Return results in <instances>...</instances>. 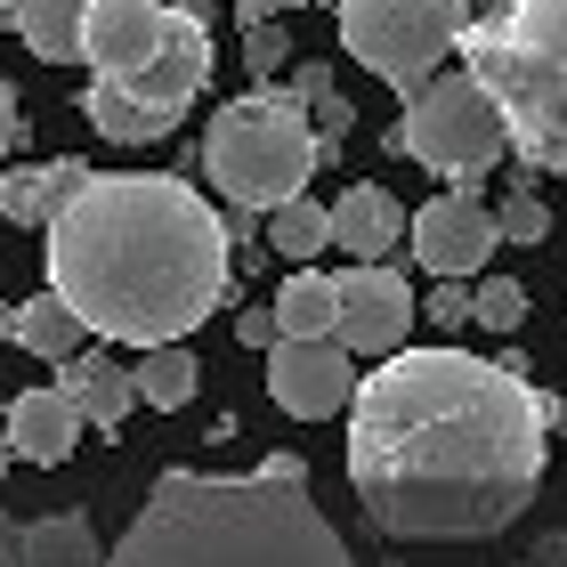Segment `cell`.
<instances>
[{"instance_id":"cell-1","label":"cell","mask_w":567,"mask_h":567,"mask_svg":"<svg viewBox=\"0 0 567 567\" xmlns=\"http://www.w3.org/2000/svg\"><path fill=\"white\" fill-rule=\"evenodd\" d=\"M559 405L519 357L398 349L349 398V486L398 544H486L544 486Z\"/></svg>"},{"instance_id":"cell-2","label":"cell","mask_w":567,"mask_h":567,"mask_svg":"<svg viewBox=\"0 0 567 567\" xmlns=\"http://www.w3.org/2000/svg\"><path fill=\"white\" fill-rule=\"evenodd\" d=\"M49 236V292L73 300L97 341L163 349L227 300V219L171 171H90V187L65 203Z\"/></svg>"},{"instance_id":"cell-3","label":"cell","mask_w":567,"mask_h":567,"mask_svg":"<svg viewBox=\"0 0 567 567\" xmlns=\"http://www.w3.org/2000/svg\"><path fill=\"white\" fill-rule=\"evenodd\" d=\"M106 567H357L308 495V462L268 454L260 471H163Z\"/></svg>"},{"instance_id":"cell-4","label":"cell","mask_w":567,"mask_h":567,"mask_svg":"<svg viewBox=\"0 0 567 567\" xmlns=\"http://www.w3.org/2000/svg\"><path fill=\"white\" fill-rule=\"evenodd\" d=\"M462 65L503 106L511 154L527 171L567 178V0H503L471 17Z\"/></svg>"},{"instance_id":"cell-5","label":"cell","mask_w":567,"mask_h":567,"mask_svg":"<svg viewBox=\"0 0 567 567\" xmlns=\"http://www.w3.org/2000/svg\"><path fill=\"white\" fill-rule=\"evenodd\" d=\"M317 163H324L317 114H308V97L276 90V82L227 97V106L212 114V131H203V178L251 219H268L276 203L308 195Z\"/></svg>"},{"instance_id":"cell-6","label":"cell","mask_w":567,"mask_h":567,"mask_svg":"<svg viewBox=\"0 0 567 567\" xmlns=\"http://www.w3.org/2000/svg\"><path fill=\"white\" fill-rule=\"evenodd\" d=\"M203 82H212V24H203V9H171L163 49H154L131 82H97L90 73L82 122L114 146H154V138H171L178 122H187Z\"/></svg>"},{"instance_id":"cell-7","label":"cell","mask_w":567,"mask_h":567,"mask_svg":"<svg viewBox=\"0 0 567 567\" xmlns=\"http://www.w3.org/2000/svg\"><path fill=\"white\" fill-rule=\"evenodd\" d=\"M332 17H341V49L398 97L446 73V58H462V33H471V0H332Z\"/></svg>"},{"instance_id":"cell-8","label":"cell","mask_w":567,"mask_h":567,"mask_svg":"<svg viewBox=\"0 0 567 567\" xmlns=\"http://www.w3.org/2000/svg\"><path fill=\"white\" fill-rule=\"evenodd\" d=\"M390 146L414 154L422 171L454 178V187H471V178H486L511 154V131H503V106L486 97V82L471 65H454V73H430L405 97V122L390 131Z\"/></svg>"},{"instance_id":"cell-9","label":"cell","mask_w":567,"mask_h":567,"mask_svg":"<svg viewBox=\"0 0 567 567\" xmlns=\"http://www.w3.org/2000/svg\"><path fill=\"white\" fill-rule=\"evenodd\" d=\"M268 398H276L292 422L349 414V398H357V357L332 341V332H284V341L268 349Z\"/></svg>"},{"instance_id":"cell-10","label":"cell","mask_w":567,"mask_h":567,"mask_svg":"<svg viewBox=\"0 0 567 567\" xmlns=\"http://www.w3.org/2000/svg\"><path fill=\"white\" fill-rule=\"evenodd\" d=\"M332 292H341L332 341L349 357H398L405 349V332H414V292H405V276L390 260H349L332 276Z\"/></svg>"},{"instance_id":"cell-11","label":"cell","mask_w":567,"mask_h":567,"mask_svg":"<svg viewBox=\"0 0 567 567\" xmlns=\"http://www.w3.org/2000/svg\"><path fill=\"white\" fill-rule=\"evenodd\" d=\"M405 244L430 276H486V251H503V219L471 187H446L405 219Z\"/></svg>"},{"instance_id":"cell-12","label":"cell","mask_w":567,"mask_h":567,"mask_svg":"<svg viewBox=\"0 0 567 567\" xmlns=\"http://www.w3.org/2000/svg\"><path fill=\"white\" fill-rule=\"evenodd\" d=\"M171 33V0H90L82 17V65L97 82H131V73L163 49Z\"/></svg>"},{"instance_id":"cell-13","label":"cell","mask_w":567,"mask_h":567,"mask_svg":"<svg viewBox=\"0 0 567 567\" xmlns=\"http://www.w3.org/2000/svg\"><path fill=\"white\" fill-rule=\"evenodd\" d=\"M82 430H90V414H82L65 390H24V398L9 405V454L41 462V471H58V462L82 446Z\"/></svg>"},{"instance_id":"cell-14","label":"cell","mask_w":567,"mask_h":567,"mask_svg":"<svg viewBox=\"0 0 567 567\" xmlns=\"http://www.w3.org/2000/svg\"><path fill=\"white\" fill-rule=\"evenodd\" d=\"M82 187H90V163H82V154H58V163H24V171L0 178V219H9V227H49Z\"/></svg>"},{"instance_id":"cell-15","label":"cell","mask_w":567,"mask_h":567,"mask_svg":"<svg viewBox=\"0 0 567 567\" xmlns=\"http://www.w3.org/2000/svg\"><path fill=\"white\" fill-rule=\"evenodd\" d=\"M58 373H65L58 390H65V398H73V405L90 414V430H122V414L138 405V373L122 365L114 349H73Z\"/></svg>"},{"instance_id":"cell-16","label":"cell","mask_w":567,"mask_h":567,"mask_svg":"<svg viewBox=\"0 0 567 567\" xmlns=\"http://www.w3.org/2000/svg\"><path fill=\"white\" fill-rule=\"evenodd\" d=\"M405 244V203L390 187H349L332 203V251H349V260H390Z\"/></svg>"},{"instance_id":"cell-17","label":"cell","mask_w":567,"mask_h":567,"mask_svg":"<svg viewBox=\"0 0 567 567\" xmlns=\"http://www.w3.org/2000/svg\"><path fill=\"white\" fill-rule=\"evenodd\" d=\"M17 559H24V567H106L97 527L82 519V511H49V519L17 527Z\"/></svg>"},{"instance_id":"cell-18","label":"cell","mask_w":567,"mask_h":567,"mask_svg":"<svg viewBox=\"0 0 567 567\" xmlns=\"http://www.w3.org/2000/svg\"><path fill=\"white\" fill-rule=\"evenodd\" d=\"M17 349H33V357H49V365H65L73 349H90V324L73 317V300L65 292H33L17 308V332H9Z\"/></svg>"},{"instance_id":"cell-19","label":"cell","mask_w":567,"mask_h":567,"mask_svg":"<svg viewBox=\"0 0 567 567\" xmlns=\"http://www.w3.org/2000/svg\"><path fill=\"white\" fill-rule=\"evenodd\" d=\"M138 405H154V414H178V405H195L203 390V365L187 341H163V349H138Z\"/></svg>"},{"instance_id":"cell-20","label":"cell","mask_w":567,"mask_h":567,"mask_svg":"<svg viewBox=\"0 0 567 567\" xmlns=\"http://www.w3.org/2000/svg\"><path fill=\"white\" fill-rule=\"evenodd\" d=\"M82 17H90V0H24L17 9V33L33 58L49 65H82Z\"/></svg>"},{"instance_id":"cell-21","label":"cell","mask_w":567,"mask_h":567,"mask_svg":"<svg viewBox=\"0 0 567 567\" xmlns=\"http://www.w3.org/2000/svg\"><path fill=\"white\" fill-rule=\"evenodd\" d=\"M268 251H284L292 268H308L317 251H332V212L317 195H292V203H276L268 212Z\"/></svg>"},{"instance_id":"cell-22","label":"cell","mask_w":567,"mask_h":567,"mask_svg":"<svg viewBox=\"0 0 567 567\" xmlns=\"http://www.w3.org/2000/svg\"><path fill=\"white\" fill-rule=\"evenodd\" d=\"M284 332H332V317H341V292H332L324 268H292L284 276V292L268 300Z\"/></svg>"},{"instance_id":"cell-23","label":"cell","mask_w":567,"mask_h":567,"mask_svg":"<svg viewBox=\"0 0 567 567\" xmlns=\"http://www.w3.org/2000/svg\"><path fill=\"white\" fill-rule=\"evenodd\" d=\"M471 292H478V324L486 332H519L527 324V284L519 276H478Z\"/></svg>"},{"instance_id":"cell-24","label":"cell","mask_w":567,"mask_h":567,"mask_svg":"<svg viewBox=\"0 0 567 567\" xmlns=\"http://www.w3.org/2000/svg\"><path fill=\"white\" fill-rule=\"evenodd\" d=\"M495 219H503V244H551V203L535 187H511L495 203Z\"/></svg>"},{"instance_id":"cell-25","label":"cell","mask_w":567,"mask_h":567,"mask_svg":"<svg viewBox=\"0 0 567 567\" xmlns=\"http://www.w3.org/2000/svg\"><path fill=\"white\" fill-rule=\"evenodd\" d=\"M244 65H251V82H276V73L292 65V41L276 33V17H260V24H244Z\"/></svg>"},{"instance_id":"cell-26","label":"cell","mask_w":567,"mask_h":567,"mask_svg":"<svg viewBox=\"0 0 567 567\" xmlns=\"http://www.w3.org/2000/svg\"><path fill=\"white\" fill-rule=\"evenodd\" d=\"M471 284H478V276H437V292H430L422 317H430V324H446V332L478 324V292H471Z\"/></svg>"},{"instance_id":"cell-27","label":"cell","mask_w":567,"mask_h":567,"mask_svg":"<svg viewBox=\"0 0 567 567\" xmlns=\"http://www.w3.org/2000/svg\"><path fill=\"white\" fill-rule=\"evenodd\" d=\"M308 114H317V138H324V163H332V154H341V138H349V122H357V114H349V97H341V90H324Z\"/></svg>"},{"instance_id":"cell-28","label":"cell","mask_w":567,"mask_h":567,"mask_svg":"<svg viewBox=\"0 0 567 567\" xmlns=\"http://www.w3.org/2000/svg\"><path fill=\"white\" fill-rule=\"evenodd\" d=\"M236 341H244V349H260V357H268V349L284 341V324H276V308H251V317H236Z\"/></svg>"},{"instance_id":"cell-29","label":"cell","mask_w":567,"mask_h":567,"mask_svg":"<svg viewBox=\"0 0 567 567\" xmlns=\"http://www.w3.org/2000/svg\"><path fill=\"white\" fill-rule=\"evenodd\" d=\"M17 138H24V106H17V90L0 82V154H9Z\"/></svg>"},{"instance_id":"cell-30","label":"cell","mask_w":567,"mask_h":567,"mask_svg":"<svg viewBox=\"0 0 567 567\" xmlns=\"http://www.w3.org/2000/svg\"><path fill=\"white\" fill-rule=\"evenodd\" d=\"M284 90H292V97H308V106H317V97L332 90V73H324V65H292V82H284Z\"/></svg>"},{"instance_id":"cell-31","label":"cell","mask_w":567,"mask_h":567,"mask_svg":"<svg viewBox=\"0 0 567 567\" xmlns=\"http://www.w3.org/2000/svg\"><path fill=\"white\" fill-rule=\"evenodd\" d=\"M284 9H317V0H236V17H244V24H260V17H284Z\"/></svg>"},{"instance_id":"cell-32","label":"cell","mask_w":567,"mask_h":567,"mask_svg":"<svg viewBox=\"0 0 567 567\" xmlns=\"http://www.w3.org/2000/svg\"><path fill=\"white\" fill-rule=\"evenodd\" d=\"M17 9H24V0H0V33H9V24H17Z\"/></svg>"},{"instance_id":"cell-33","label":"cell","mask_w":567,"mask_h":567,"mask_svg":"<svg viewBox=\"0 0 567 567\" xmlns=\"http://www.w3.org/2000/svg\"><path fill=\"white\" fill-rule=\"evenodd\" d=\"M0 567H24V559H17V551H9V544H0Z\"/></svg>"},{"instance_id":"cell-34","label":"cell","mask_w":567,"mask_h":567,"mask_svg":"<svg viewBox=\"0 0 567 567\" xmlns=\"http://www.w3.org/2000/svg\"><path fill=\"white\" fill-rule=\"evenodd\" d=\"M0 478H9V446H0Z\"/></svg>"},{"instance_id":"cell-35","label":"cell","mask_w":567,"mask_h":567,"mask_svg":"<svg viewBox=\"0 0 567 567\" xmlns=\"http://www.w3.org/2000/svg\"><path fill=\"white\" fill-rule=\"evenodd\" d=\"M486 9H503V0H486Z\"/></svg>"}]
</instances>
